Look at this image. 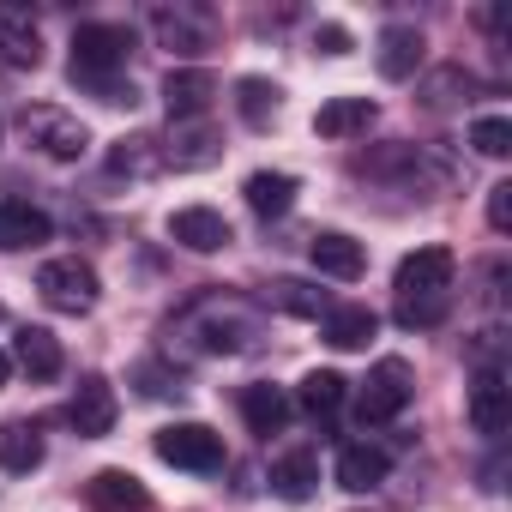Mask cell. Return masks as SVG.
<instances>
[{
	"label": "cell",
	"mask_w": 512,
	"mask_h": 512,
	"mask_svg": "<svg viewBox=\"0 0 512 512\" xmlns=\"http://www.w3.org/2000/svg\"><path fill=\"white\" fill-rule=\"evenodd\" d=\"M0 61H13V67H43V31H37L31 7H19V0H7V7H0Z\"/></svg>",
	"instance_id": "cell-12"
},
{
	"label": "cell",
	"mask_w": 512,
	"mask_h": 512,
	"mask_svg": "<svg viewBox=\"0 0 512 512\" xmlns=\"http://www.w3.org/2000/svg\"><path fill=\"white\" fill-rule=\"evenodd\" d=\"M169 235H175L187 253H217V247L235 241V235H229V217L211 211V205H181V211L169 217Z\"/></svg>",
	"instance_id": "cell-10"
},
{
	"label": "cell",
	"mask_w": 512,
	"mask_h": 512,
	"mask_svg": "<svg viewBox=\"0 0 512 512\" xmlns=\"http://www.w3.org/2000/svg\"><path fill=\"white\" fill-rule=\"evenodd\" d=\"M211 97H217V79H211L205 67H175V73L163 79V103H169L175 121H205Z\"/></svg>",
	"instance_id": "cell-14"
},
{
	"label": "cell",
	"mask_w": 512,
	"mask_h": 512,
	"mask_svg": "<svg viewBox=\"0 0 512 512\" xmlns=\"http://www.w3.org/2000/svg\"><path fill=\"white\" fill-rule=\"evenodd\" d=\"M470 428L488 434V440H500V434L512 428V386H506L494 368H482L476 386H470Z\"/></svg>",
	"instance_id": "cell-9"
},
{
	"label": "cell",
	"mask_w": 512,
	"mask_h": 512,
	"mask_svg": "<svg viewBox=\"0 0 512 512\" xmlns=\"http://www.w3.org/2000/svg\"><path fill=\"white\" fill-rule=\"evenodd\" d=\"M410 392H416V380H410V362H398V356L374 362V368H368V380H362V398H356V422H362V428H380V422L404 416Z\"/></svg>",
	"instance_id": "cell-2"
},
{
	"label": "cell",
	"mask_w": 512,
	"mask_h": 512,
	"mask_svg": "<svg viewBox=\"0 0 512 512\" xmlns=\"http://www.w3.org/2000/svg\"><path fill=\"white\" fill-rule=\"evenodd\" d=\"M488 223H494V229H500V235H506V229H512V181H500V187H494V193H488Z\"/></svg>",
	"instance_id": "cell-31"
},
{
	"label": "cell",
	"mask_w": 512,
	"mask_h": 512,
	"mask_svg": "<svg viewBox=\"0 0 512 512\" xmlns=\"http://www.w3.org/2000/svg\"><path fill=\"white\" fill-rule=\"evenodd\" d=\"M25 133L49 151V157H85V145H91V133H85V121H73V115H61V109H25Z\"/></svg>",
	"instance_id": "cell-8"
},
{
	"label": "cell",
	"mask_w": 512,
	"mask_h": 512,
	"mask_svg": "<svg viewBox=\"0 0 512 512\" xmlns=\"http://www.w3.org/2000/svg\"><path fill=\"white\" fill-rule=\"evenodd\" d=\"M223 157V139L205 127V121H175L169 127V163L175 169H205V163H217Z\"/></svg>",
	"instance_id": "cell-18"
},
{
	"label": "cell",
	"mask_w": 512,
	"mask_h": 512,
	"mask_svg": "<svg viewBox=\"0 0 512 512\" xmlns=\"http://www.w3.org/2000/svg\"><path fill=\"white\" fill-rule=\"evenodd\" d=\"M13 362H19L31 380H55V374L67 368L61 338H55L49 326H25V332H19V344H13Z\"/></svg>",
	"instance_id": "cell-19"
},
{
	"label": "cell",
	"mask_w": 512,
	"mask_h": 512,
	"mask_svg": "<svg viewBox=\"0 0 512 512\" xmlns=\"http://www.w3.org/2000/svg\"><path fill=\"white\" fill-rule=\"evenodd\" d=\"M55 235L49 211H37L31 199H0V253H25V247H43Z\"/></svg>",
	"instance_id": "cell-13"
},
{
	"label": "cell",
	"mask_w": 512,
	"mask_h": 512,
	"mask_svg": "<svg viewBox=\"0 0 512 512\" xmlns=\"http://www.w3.org/2000/svg\"><path fill=\"white\" fill-rule=\"evenodd\" d=\"M446 320V296H422V302H398V326H440Z\"/></svg>",
	"instance_id": "cell-30"
},
{
	"label": "cell",
	"mask_w": 512,
	"mask_h": 512,
	"mask_svg": "<svg viewBox=\"0 0 512 512\" xmlns=\"http://www.w3.org/2000/svg\"><path fill=\"white\" fill-rule=\"evenodd\" d=\"M43 464V434L31 422H0V470L31 476Z\"/></svg>",
	"instance_id": "cell-23"
},
{
	"label": "cell",
	"mask_w": 512,
	"mask_h": 512,
	"mask_svg": "<svg viewBox=\"0 0 512 512\" xmlns=\"http://www.w3.org/2000/svg\"><path fill=\"white\" fill-rule=\"evenodd\" d=\"M7 380H13V356H7V350H0V386H7Z\"/></svg>",
	"instance_id": "cell-33"
},
{
	"label": "cell",
	"mask_w": 512,
	"mask_h": 512,
	"mask_svg": "<svg viewBox=\"0 0 512 512\" xmlns=\"http://www.w3.org/2000/svg\"><path fill=\"white\" fill-rule=\"evenodd\" d=\"M151 25L175 55H205L211 49V13H199V7H157Z\"/></svg>",
	"instance_id": "cell-15"
},
{
	"label": "cell",
	"mask_w": 512,
	"mask_h": 512,
	"mask_svg": "<svg viewBox=\"0 0 512 512\" xmlns=\"http://www.w3.org/2000/svg\"><path fill=\"white\" fill-rule=\"evenodd\" d=\"M0 314H7V308H0Z\"/></svg>",
	"instance_id": "cell-34"
},
{
	"label": "cell",
	"mask_w": 512,
	"mask_h": 512,
	"mask_svg": "<svg viewBox=\"0 0 512 512\" xmlns=\"http://www.w3.org/2000/svg\"><path fill=\"white\" fill-rule=\"evenodd\" d=\"M386 470H392V458H386L380 446H344V452H338V482H344L350 494L380 488V482H386Z\"/></svg>",
	"instance_id": "cell-22"
},
{
	"label": "cell",
	"mask_w": 512,
	"mask_h": 512,
	"mask_svg": "<svg viewBox=\"0 0 512 512\" xmlns=\"http://www.w3.org/2000/svg\"><path fill=\"white\" fill-rule=\"evenodd\" d=\"M85 506L91 512H151V494L133 470H97L85 482Z\"/></svg>",
	"instance_id": "cell-11"
},
{
	"label": "cell",
	"mask_w": 512,
	"mask_h": 512,
	"mask_svg": "<svg viewBox=\"0 0 512 512\" xmlns=\"http://www.w3.org/2000/svg\"><path fill=\"white\" fill-rule=\"evenodd\" d=\"M308 260H314V272H320V278H338V284H356V278L368 272L362 241H356V235H344V229H320V235L308 241Z\"/></svg>",
	"instance_id": "cell-7"
},
{
	"label": "cell",
	"mask_w": 512,
	"mask_h": 512,
	"mask_svg": "<svg viewBox=\"0 0 512 512\" xmlns=\"http://www.w3.org/2000/svg\"><path fill=\"white\" fill-rule=\"evenodd\" d=\"M374 332H380L374 308H326V344L332 350H362Z\"/></svg>",
	"instance_id": "cell-25"
},
{
	"label": "cell",
	"mask_w": 512,
	"mask_h": 512,
	"mask_svg": "<svg viewBox=\"0 0 512 512\" xmlns=\"http://www.w3.org/2000/svg\"><path fill=\"white\" fill-rule=\"evenodd\" d=\"M115 416H121L115 386H109L103 374H85V380H79V392H73V404H67L73 434H79V440H103V434L115 428Z\"/></svg>",
	"instance_id": "cell-6"
},
{
	"label": "cell",
	"mask_w": 512,
	"mask_h": 512,
	"mask_svg": "<svg viewBox=\"0 0 512 512\" xmlns=\"http://www.w3.org/2000/svg\"><path fill=\"white\" fill-rule=\"evenodd\" d=\"M247 205L260 211V217H284L290 205H296V193H302V181L296 175H284V169H260V175H247Z\"/></svg>",
	"instance_id": "cell-20"
},
{
	"label": "cell",
	"mask_w": 512,
	"mask_h": 512,
	"mask_svg": "<svg viewBox=\"0 0 512 512\" xmlns=\"http://www.w3.org/2000/svg\"><path fill=\"white\" fill-rule=\"evenodd\" d=\"M374 127V97H332V103H320V115H314V133L320 139H356V133H368Z\"/></svg>",
	"instance_id": "cell-17"
},
{
	"label": "cell",
	"mask_w": 512,
	"mask_h": 512,
	"mask_svg": "<svg viewBox=\"0 0 512 512\" xmlns=\"http://www.w3.org/2000/svg\"><path fill=\"white\" fill-rule=\"evenodd\" d=\"M314 482H320V458H314V452H290V458L272 464V488H278V500H290V506L314 500Z\"/></svg>",
	"instance_id": "cell-24"
},
{
	"label": "cell",
	"mask_w": 512,
	"mask_h": 512,
	"mask_svg": "<svg viewBox=\"0 0 512 512\" xmlns=\"http://www.w3.org/2000/svg\"><path fill=\"white\" fill-rule=\"evenodd\" d=\"M151 446H157V458L175 464V470H199V476L223 470V434L205 428V422H169V428H157Z\"/></svg>",
	"instance_id": "cell-3"
},
{
	"label": "cell",
	"mask_w": 512,
	"mask_h": 512,
	"mask_svg": "<svg viewBox=\"0 0 512 512\" xmlns=\"http://www.w3.org/2000/svg\"><path fill=\"white\" fill-rule=\"evenodd\" d=\"M272 302H278L284 314H326V296H314V290H308V284H296V278L272 284Z\"/></svg>",
	"instance_id": "cell-29"
},
{
	"label": "cell",
	"mask_w": 512,
	"mask_h": 512,
	"mask_svg": "<svg viewBox=\"0 0 512 512\" xmlns=\"http://www.w3.org/2000/svg\"><path fill=\"white\" fill-rule=\"evenodd\" d=\"M344 392H350V380H344V374H332V368H314V374L302 380V392H296V404H302L308 416H338V404H344Z\"/></svg>",
	"instance_id": "cell-26"
},
{
	"label": "cell",
	"mask_w": 512,
	"mask_h": 512,
	"mask_svg": "<svg viewBox=\"0 0 512 512\" xmlns=\"http://www.w3.org/2000/svg\"><path fill=\"white\" fill-rule=\"evenodd\" d=\"M37 290H43L61 314H85V308H97V272H91L85 260H49V266L37 272Z\"/></svg>",
	"instance_id": "cell-5"
},
{
	"label": "cell",
	"mask_w": 512,
	"mask_h": 512,
	"mask_svg": "<svg viewBox=\"0 0 512 512\" xmlns=\"http://www.w3.org/2000/svg\"><path fill=\"white\" fill-rule=\"evenodd\" d=\"M422 67V31L416 25H386L380 31V73L386 79H410Z\"/></svg>",
	"instance_id": "cell-21"
},
{
	"label": "cell",
	"mask_w": 512,
	"mask_h": 512,
	"mask_svg": "<svg viewBox=\"0 0 512 512\" xmlns=\"http://www.w3.org/2000/svg\"><path fill=\"white\" fill-rule=\"evenodd\" d=\"M235 109H241L247 127L278 121V85L272 79H235Z\"/></svg>",
	"instance_id": "cell-27"
},
{
	"label": "cell",
	"mask_w": 512,
	"mask_h": 512,
	"mask_svg": "<svg viewBox=\"0 0 512 512\" xmlns=\"http://www.w3.org/2000/svg\"><path fill=\"white\" fill-rule=\"evenodd\" d=\"M133 31L127 25H79L73 31V79L91 85L103 103H133V85H115V73L127 67Z\"/></svg>",
	"instance_id": "cell-1"
},
{
	"label": "cell",
	"mask_w": 512,
	"mask_h": 512,
	"mask_svg": "<svg viewBox=\"0 0 512 512\" xmlns=\"http://www.w3.org/2000/svg\"><path fill=\"white\" fill-rule=\"evenodd\" d=\"M314 43H320V55H350V31L344 25H320Z\"/></svg>",
	"instance_id": "cell-32"
},
{
	"label": "cell",
	"mask_w": 512,
	"mask_h": 512,
	"mask_svg": "<svg viewBox=\"0 0 512 512\" xmlns=\"http://www.w3.org/2000/svg\"><path fill=\"white\" fill-rule=\"evenodd\" d=\"M452 272H458V253L452 247H416L398 260V302H422V296H446L452 290Z\"/></svg>",
	"instance_id": "cell-4"
},
{
	"label": "cell",
	"mask_w": 512,
	"mask_h": 512,
	"mask_svg": "<svg viewBox=\"0 0 512 512\" xmlns=\"http://www.w3.org/2000/svg\"><path fill=\"white\" fill-rule=\"evenodd\" d=\"M470 145H476L482 157H506V151H512V121H506V115H482V121L470 127Z\"/></svg>",
	"instance_id": "cell-28"
},
{
	"label": "cell",
	"mask_w": 512,
	"mask_h": 512,
	"mask_svg": "<svg viewBox=\"0 0 512 512\" xmlns=\"http://www.w3.org/2000/svg\"><path fill=\"white\" fill-rule=\"evenodd\" d=\"M241 422H247L253 434H284L290 398H284L272 380H253V386H241Z\"/></svg>",
	"instance_id": "cell-16"
}]
</instances>
